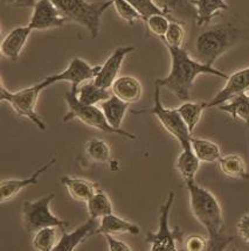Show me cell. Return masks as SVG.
I'll use <instances>...</instances> for the list:
<instances>
[{"mask_svg": "<svg viewBox=\"0 0 249 251\" xmlns=\"http://www.w3.org/2000/svg\"><path fill=\"white\" fill-rule=\"evenodd\" d=\"M171 57V69L167 76L157 78L155 84L173 93L180 100H190L191 90L199 75L208 74L221 78H228V75L221 70L199 62L193 59L183 47H166Z\"/></svg>", "mask_w": 249, "mask_h": 251, "instance_id": "1", "label": "cell"}, {"mask_svg": "<svg viewBox=\"0 0 249 251\" xmlns=\"http://www.w3.org/2000/svg\"><path fill=\"white\" fill-rule=\"evenodd\" d=\"M185 183L192 214L208 234V250H223L232 238L222 236L223 214L220 202L213 193L199 186L194 180Z\"/></svg>", "mask_w": 249, "mask_h": 251, "instance_id": "2", "label": "cell"}, {"mask_svg": "<svg viewBox=\"0 0 249 251\" xmlns=\"http://www.w3.org/2000/svg\"><path fill=\"white\" fill-rule=\"evenodd\" d=\"M247 25L242 23L218 24L210 29H206L198 35L194 42L193 55L199 62L212 66L221 55L248 38Z\"/></svg>", "mask_w": 249, "mask_h": 251, "instance_id": "3", "label": "cell"}, {"mask_svg": "<svg viewBox=\"0 0 249 251\" xmlns=\"http://www.w3.org/2000/svg\"><path fill=\"white\" fill-rule=\"evenodd\" d=\"M67 21L79 24L96 39L101 29L102 15L110 6L112 0L106 1H87V0H51ZM35 0H25L24 6H34Z\"/></svg>", "mask_w": 249, "mask_h": 251, "instance_id": "4", "label": "cell"}, {"mask_svg": "<svg viewBox=\"0 0 249 251\" xmlns=\"http://www.w3.org/2000/svg\"><path fill=\"white\" fill-rule=\"evenodd\" d=\"M63 99L66 100L67 105H68V112L62 118L63 123L73 121V119H79L83 124L96 128L98 131H102V132L119 134V136L125 137V138L130 140L137 139V136L127 132V131L122 130V128L121 130L113 128L111 125L108 123L106 116H104L101 108H97L96 105H87V104L81 103L79 100L78 94L73 93L72 90L66 91Z\"/></svg>", "mask_w": 249, "mask_h": 251, "instance_id": "5", "label": "cell"}, {"mask_svg": "<svg viewBox=\"0 0 249 251\" xmlns=\"http://www.w3.org/2000/svg\"><path fill=\"white\" fill-rule=\"evenodd\" d=\"M161 87L155 84V99H153V106L150 109H139L132 110V113L135 115H149L155 116L158 119L162 126L171 134L173 138H176L179 142L181 149L191 148V138L192 133L190 132L189 127L185 124V122L181 118L180 113L177 109H167L164 108L161 100Z\"/></svg>", "mask_w": 249, "mask_h": 251, "instance_id": "6", "label": "cell"}, {"mask_svg": "<svg viewBox=\"0 0 249 251\" xmlns=\"http://www.w3.org/2000/svg\"><path fill=\"white\" fill-rule=\"evenodd\" d=\"M42 90H45V89L41 87L40 82L18 91H10L4 87V84H1V87H0V100L10 104L11 108L19 117L27 118L40 130L46 131V128H47L46 123L36 112V103H38L39 95Z\"/></svg>", "mask_w": 249, "mask_h": 251, "instance_id": "7", "label": "cell"}, {"mask_svg": "<svg viewBox=\"0 0 249 251\" xmlns=\"http://www.w3.org/2000/svg\"><path fill=\"white\" fill-rule=\"evenodd\" d=\"M55 198L54 193L46 195L34 201H25L23 203V222L28 234H35L46 226H59L64 231L69 223L53 215L51 212V202Z\"/></svg>", "mask_w": 249, "mask_h": 251, "instance_id": "8", "label": "cell"}, {"mask_svg": "<svg viewBox=\"0 0 249 251\" xmlns=\"http://www.w3.org/2000/svg\"><path fill=\"white\" fill-rule=\"evenodd\" d=\"M174 201V193H168L165 203L159 208V226L156 232H147L146 242L151 251H177V243L181 240V232L176 228L171 230L168 226V217Z\"/></svg>", "mask_w": 249, "mask_h": 251, "instance_id": "9", "label": "cell"}, {"mask_svg": "<svg viewBox=\"0 0 249 251\" xmlns=\"http://www.w3.org/2000/svg\"><path fill=\"white\" fill-rule=\"evenodd\" d=\"M100 70L101 66H91V64L80 59V57H74V59L70 60L69 64L63 72L59 73V74L46 76L42 81H40V84H41L42 88L46 89L49 85L64 81L68 82L72 85L70 90L73 93L78 94L79 85L85 83L88 81H94Z\"/></svg>", "mask_w": 249, "mask_h": 251, "instance_id": "10", "label": "cell"}, {"mask_svg": "<svg viewBox=\"0 0 249 251\" xmlns=\"http://www.w3.org/2000/svg\"><path fill=\"white\" fill-rule=\"evenodd\" d=\"M32 17L28 26L33 30H45L62 27L67 19L60 13L51 0H38L33 6Z\"/></svg>", "mask_w": 249, "mask_h": 251, "instance_id": "11", "label": "cell"}, {"mask_svg": "<svg viewBox=\"0 0 249 251\" xmlns=\"http://www.w3.org/2000/svg\"><path fill=\"white\" fill-rule=\"evenodd\" d=\"M246 91H249V67L238 70L234 74L229 75L225 87L215 95V97L211 102L206 103V108L208 109L222 105L229 100H232L233 97L245 94Z\"/></svg>", "mask_w": 249, "mask_h": 251, "instance_id": "12", "label": "cell"}, {"mask_svg": "<svg viewBox=\"0 0 249 251\" xmlns=\"http://www.w3.org/2000/svg\"><path fill=\"white\" fill-rule=\"evenodd\" d=\"M136 50L134 46H127V47H117L112 51V54L108 57L103 66H101V70L98 72L94 82L98 87L103 89H110L116 78L118 77V72L121 69L123 61L125 56L131 51Z\"/></svg>", "mask_w": 249, "mask_h": 251, "instance_id": "13", "label": "cell"}, {"mask_svg": "<svg viewBox=\"0 0 249 251\" xmlns=\"http://www.w3.org/2000/svg\"><path fill=\"white\" fill-rule=\"evenodd\" d=\"M55 163H56V159H51L48 163H46L45 165H42L41 167H39L32 176L28 177H25V179L2 180V181L0 182V202H1V203H5L6 201L12 200L15 195L19 194L24 188H27L28 186L36 185L40 176L47 172L49 168L53 166Z\"/></svg>", "mask_w": 249, "mask_h": 251, "instance_id": "14", "label": "cell"}, {"mask_svg": "<svg viewBox=\"0 0 249 251\" xmlns=\"http://www.w3.org/2000/svg\"><path fill=\"white\" fill-rule=\"evenodd\" d=\"M161 8L163 13L167 15L170 20H176L186 24L196 23V7L192 0H153Z\"/></svg>", "mask_w": 249, "mask_h": 251, "instance_id": "15", "label": "cell"}, {"mask_svg": "<svg viewBox=\"0 0 249 251\" xmlns=\"http://www.w3.org/2000/svg\"><path fill=\"white\" fill-rule=\"evenodd\" d=\"M97 219L89 217L83 225H81L75 230L70 232H63L60 241L54 248V251H73L78 248L82 242L87 241L89 237L97 234L98 229Z\"/></svg>", "mask_w": 249, "mask_h": 251, "instance_id": "16", "label": "cell"}, {"mask_svg": "<svg viewBox=\"0 0 249 251\" xmlns=\"http://www.w3.org/2000/svg\"><path fill=\"white\" fill-rule=\"evenodd\" d=\"M33 29L28 25L15 27L4 36L1 41V54L11 61H17L19 59L27 40Z\"/></svg>", "mask_w": 249, "mask_h": 251, "instance_id": "17", "label": "cell"}, {"mask_svg": "<svg viewBox=\"0 0 249 251\" xmlns=\"http://www.w3.org/2000/svg\"><path fill=\"white\" fill-rule=\"evenodd\" d=\"M61 183L66 187L69 197L73 200L85 202V203L100 189L96 183L93 181L69 176H64L61 177Z\"/></svg>", "mask_w": 249, "mask_h": 251, "instance_id": "18", "label": "cell"}, {"mask_svg": "<svg viewBox=\"0 0 249 251\" xmlns=\"http://www.w3.org/2000/svg\"><path fill=\"white\" fill-rule=\"evenodd\" d=\"M111 90L115 96L129 104L139 100L143 94L142 84L134 76L117 77L111 85Z\"/></svg>", "mask_w": 249, "mask_h": 251, "instance_id": "19", "label": "cell"}, {"mask_svg": "<svg viewBox=\"0 0 249 251\" xmlns=\"http://www.w3.org/2000/svg\"><path fill=\"white\" fill-rule=\"evenodd\" d=\"M140 232L139 226L136 223H132L127 220L122 219L115 214H108L101 219L100 226H98L97 234H111V235H119V234H130V235H138Z\"/></svg>", "mask_w": 249, "mask_h": 251, "instance_id": "20", "label": "cell"}, {"mask_svg": "<svg viewBox=\"0 0 249 251\" xmlns=\"http://www.w3.org/2000/svg\"><path fill=\"white\" fill-rule=\"evenodd\" d=\"M196 7V26L201 27L210 24L221 12L227 11L229 6L225 0H192Z\"/></svg>", "mask_w": 249, "mask_h": 251, "instance_id": "21", "label": "cell"}, {"mask_svg": "<svg viewBox=\"0 0 249 251\" xmlns=\"http://www.w3.org/2000/svg\"><path fill=\"white\" fill-rule=\"evenodd\" d=\"M129 103L118 99L113 94L109 99L101 103V110L106 116L108 123L111 125L113 128H117V130H121V125L125 115H127Z\"/></svg>", "mask_w": 249, "mask_h": 251, "instance_id": "22", "label": "cell"}, {"mask_svg": "<svg viewBox=\"0 0 249 251\" xmlns=\"http://www.w3.org/2000/svg\"><path fill=\"white\" fill-rule=\"evenodd\" d=\"M200 163L201 161L193 152L192 148L183 149V151L177 158L176 168L184 179V181H192V180H194L195 174L200 167Z\"/></svg>", "mask_w": 249, "mask_h": 251, "instance_id": "23", "label": "cell"}, {"mask_svg": "<svg viewBox=\"0 0 249 251\" xmlns=\"http://www.w3.org/2000/svg\"><path fill=\"white\" fill-rule=\"evenodd\" d=\"M221 172L233 179L249 180V173L244 158L239 154H227L219 159Z\"/></svg>", "mask_w": 249, "mask_h": 251, "instance_id": "24", "label": "cell"}, {"mask_svg": "<svg viewBox=\"0 0 249 251\" xmlns=\"http://www.w3.org/2000/svg\"><path fill=\"white\" fill-rule=\"evenodd\" d=\"M191 148L202 163H214V161H219L221 158V150L219 145L211 142V140L196 138V137L192 136Z\"/></svg>", "mask_w": 249, "mask_h": 251, "instance_id": "25", "label": "cell"}, {"mask_svg": "<svg viewBox=\"0 0 249 251\" xmlns=\"http://www.w3.org/2000/svg\"><path fill=\"white\" fill-rule=\"evenodd\" d=\"M221 111H225L226 113L232 117L233 119H240V121L248 123L249 122V95L241 94L238 96L233 97L228 102L219 106Z\"/></svg>", "mask_w": 249, "mask_h": 251, "instance_id": "26", "label": "cell"}, {"mask_svg": "<svg viewBox=\"0 0 249 251\" xmlns=\"http://www.w3.org/2000/svg\"><path fill=\"white\" fill-rule=\"evenodd\" d=\"M111 96L109 89H103L98 87L94 81H88L79 88L78 97L79 100L87 105H96L97 103H102L103 100Z\"/></svg>", "mask_w": 249, "mask_h": 251, "instance_id": "27", "label": "cell"}, {"mask_svg": "<svg viewBox=\"0 0 249 251\" xmlns=\"http://www.w3.org/2000/svg\"><path fill=\"white\" fill-rule=\"evenodd\" d=\"M87 209L89 216L98 220L112 213V203L106 193L98 189L87 201Z\"/></svg>", "mask_w": 249, "mask_h": 251, "instance_id": "28", "label": "cell"}, {"mask_svg": "<svg viewBox=\"0 0 249 251\" xmlns=\"http://www.w3.org/2000/svg\"><path fill=\"white\" fill-rule=\"evenodd\" d=\"M206 108V103H195V102H189L186 100L185 103H183L179 108H177L178 112L180 113L181 118L185 122V124L189 127L190 132L193 133L194 128L196 127L199 122H200L202 113Z\"/></svg>", "mask_w": 249, "mask_h": 251, "instance_id": "29", "label": "cell"}, {"mask_svg": "<svg viewBox=\"0 0 249 251\" xmlns=\"http://www.w3.org/2000/svg\"><path fill=\"white\" fill-rule=\"evenodd\" d=\"M84 152L91 161L97 164L109 163L111 157V150L107 142L100 138L88 140L84 145Z\"/></svg>", "mask_w": 249, "mask_h": 251, "instance_id": "30", "label": "cell"}, {"mask_svg": "<svg viewBox=\"0 0 249 251\" xmlns=\"http://www.w3.org/2000/svg\"><path fill=\"white\" fill-rule=\"evenodd\" d=\"M56 226H46L38 230L34 234L32 240L33 248L38 251H54L56 246L55 238H56Z\"/></svg>", "mask_w": 249, "mask_h": 251, "instance_id": "31", "label": "cell"}, {"mask_svg": "<svg viewBox=\"0 0 249 251\" xmlns=\"http://www.w3.org/2000/svg\"><path fill=\"white\" fill-rule=\"evenodd\" d=\"M185 38V30H184V25L179 21L171 20L170 26H168L167 32L165 36L161 39L166 47H181Z\"/></svg>", "mask_w": 249, "mask_h": 251, "instance_id": "32", "label": "cell"}, {"mask_svg": "<svg viewBox=\"0 0 249 251\" xmlns=\"http://www.w3.org/2000/svg\"><path fill=\"white\" fill-rule=\"evenodd\" d=\"M170 18L165 14H153L150 15L145 20L146 27L151 34L163 39L167 32L168 26H170Z\"/></svg>", "mask_w": 249, "mask_h": 251, "instance_id": "33", "label": "cell"}, {"mask_svg": "<svg viewBox=\"0 0 249 251\" xmlns=\"http://www.w3.org/2000/svg\"><path fill=\"white\" fill-rule=\"evenodd\" d=\"M112 5L116 12L123 20L127 21L129 25H134L138 20H143V17L129 4L127 0H112Z\"/></svg>", "mask_w": 249, "mask_h": 251, "instance_id": "34", "label": "cell"}, {"mask_svg": "<svg viewBox=\"0 0 249 251\" xmlns=\"http://www.w3.org/2000/svg\"><path fill=\"white\" fill-rule=\"evenodd\" d=\"M132 7L143 17L145 21L150 15L153 14H164L161 8L155 4L153 0H127Z\"/></svg>", "mask_w": 249, "mask_h": 251, "instance_id": "35", "label": "cell"}, {"mask_svg": "<svg viewBox=\"0 0 249 251\" xmlns=\"http://www.w3.org/2000/svg\"><path fill=\"white\" fill-rule=\"evenodd\" d=\"M185 249L189 251L208 250V241L200 235H191L186 240Z\"/></svg>", "mask_w": 249, "mask_h": 251, "instance_id": "36", "label": "cell"}, {"mask_svg": "<svg viewBox=\"0 0 249 251\" xmlns=\"http://www.w3.org/2000/svg\"><path fill=\"white\" fill-rule=\"evenodd\" d=\"M236 230H238L239 236L249 246V212L245 213L240 217L236 223Z\"/></svg>", "mask_w": 249, "mask_h": 251, "instance_id": "37", "label": "cell"}, {"mask_svg": "<svg viewBox=\"0 0 249 251\" xmlns=\"http://www.w3.org/2000/svg\"><path fill=\"white\" fill-rule=\"evenodd\" d=\"M103 236L106 237L107 243H108V249L110 251H131V247H129L127 243L121 240L113 237L111 234H103Z\"/></svg>", "mask_w": 249, "mask_h": 251, "instance_id": "38", "label": "cell"}, {"mask_svg": "<svg viewBox=\"0 0 249 251\" xmlns=\"http://www.w3.org/2000/svg\"><path fill=\"white\" fill-rule=\"evenodd\" d=\"M5 4H14L17 6H24L25 0H2Z\"/></svg>", "mask_w": 249, "mask_h": 251, "instance_id": "39", "label": "cell"}, {"mask_svg": "<svg viewBox=\"0 0 249 251\" xmlns=\"http://www.w3.org/2000/svg\"><path fill=\"white\" fill-rule=\"evenodd\" d=\"M246 124H247V126H248V128H249V122H248V123H246Z\"/></svg>", "mask_w": 249, "mask_h": 251, "instance_id": "40", "label": "cell"}]
</instances>
